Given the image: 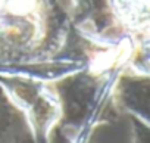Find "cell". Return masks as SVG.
I'll return each instance as SVG.
<instances>
[]
</instances>
